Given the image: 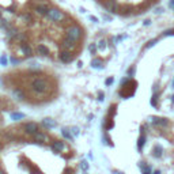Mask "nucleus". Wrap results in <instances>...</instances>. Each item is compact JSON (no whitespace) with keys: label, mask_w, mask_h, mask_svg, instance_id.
<instances>
[{"label":"nucleus","mask_w":174,"mask_h":174,"mask_svg":"<svg viewBox=\"0 0 174 174\" xmlns=\"http://www.w3.org/2000/svg\"><path fill=\"white\" fill-rule=\"evenodd\" d=\"M105 7L109 12H117L118 11V4L116 0H108V2L105 3Z\"/></svg>","instance_id":"nucleus-7"},{"label":"nucleus","mask_w":174,"mask_h":174,"mask_svg":"<svg viewBox=\"0 0 174 174\" xmlns=\"http://www.w3.org/2000/svg\"><path fill=\"white\" fill-rule=\"evenodd\" d=\"M0 22H2V23H0V26H2V27H7V26H8V23H7V21H5V19H2Z\"/></svg>","instance_id":"nucleus-29"},{"label":"nucleus","mask_w":174,"mask_h":174,"mask_svg":"<svg viewBox=\"0 0 174 174\" xmlns=\"http://www.w3.org/2000/svg\"><path fill=\"white\" fill-rule=\"evenodd\" d=\"M14 95L16 97V99H23V98H25V94H23V91L21 89L14 90Z\"/></svg>","instance_id":"nucleus-16"},{"label":"nucleus","mask_w":174,"mask_h":174,"mask_svg":"<svg viewBox=\"0 0 174 174\" xmlns=\"http://www.w3.org/2000/svg\"><path fill=\"white\" fill-rule=\"evenodd\" d=\"M106 86H110V85H112V83H113V78H109V79H106Z\"/></svg>","instance_id":"nucleus-30"},{"label":"nucleus","mask_w":174,"mask_h":174,"mask_svg":"<svg viewBox=\"0 0 174 174\" xmlns=\"http://www.w3.org/2000/svg\"><path fill=\"white\" fill-rule=\"evenodd\" d=\"M42 125L46 127V128H54V127H56V123H54V120H52V118H44Z\"/></svg>","instance_id":"nucleus-14"},{"label":"nucleus","mask_w":174,"mask_h":174,"mask_svg":"<svg viewBox=\"0 0 174 174\" xmlns=\"http://www.w3.org/2000/svg\"><path fill=\"white\" fill-rule=\"evenodd\" d=\"M33 139H34L36 143H42V141L46 139V136H45V133L44 132H37L36 135H33Z\"/></svg>","instance_id":"nucleus-13"},{"label":"nucleus","mask_w":174,"mask_h":174,"mask_svg":"<svg viewBox=\"0 0 174 174\" xmlns=\"http://www.w3.org/2000/svg\"><path fill=\"white\" fill-rule=\"evenodd\" d=\"M31 68H34V69H38L40 67H38V64H37V63H34V64H31Z\"/></svg>","instance_id":"nucleus-33"},{"label":"nucleus","mask_w":174,"mask_h":174,"mask_svg":"<svg viewBox=\"0 0 174 174\" xmlns=\"http://www.w3.org/2000/svg\"><path fill=\"white\" fill-rule=\"evenodd\" d=\"M31 89L37 94H45L50 87H49V83L46 82V79H44V78H36L33 80V83H31Z\"/></svg>","instance_id":"nucleus-1"},{"label":"nucleus","mask_w":174,"mask_h":174,"mask_svg":"<svg viewBox=\"0 0 174 174\" xmlns=\"http://www.w3.org/2000/svg\"><path fill=\"white\" fill-rule=\"evenodd\" d=\"M19 48H21L22 54H25L26 57H30L31 54H33V49L30 48V45H29L27 42H26V44H21V45H19Z\"/></svg>","instance_id":"nucleus-9"},{"label":"nucleus","mask_w":174,"mask_h":174,"mask_svg":"<svg viewBox=\"0 0 174 174\" xmlns=\"http://www.w3.org/2000/svg\"><path fill=\"white\" fill-rule=\"evenodd\" d=\"M46 16H48L52 22H60V21H63V19H65V15L60 10H57V8H50Z\"/></svg>","instance_id":"nucleus-3"},{"label":"nucleus","mask_w":174,"mask_h":174,"mask_svg":"<svg viewBox=\"0 0 174 174\" xmlns=\"http://www.w3.org/2000/svg\"><path fill=\"white\" fill-rule=\"evenodd\" d=\"M59 59H60V61L61 63H71L72 59H74V56H72V53L69 50L63 49V50L59 53Z\"/></svg>","instance_id":"nucleus-4"},{"label":"nucleus","mask_w":174,"mask_h":174,"mask_svg":"<svg viewBox=\"0 0 174 174\" xmlns=\"http://www.w3.org/2000/svg\"><path fill=\"white\" fill-rule=\"evenodd\" d=\"M23 117H25L23 113H11V118L12 120H22Z\"/></svg>","instance_id":"nucleus-18"},{"label":"nucleus","mask_w":174,"mask_h":174,"mask_svg":"<svg viewBox=\"0 0 174 174\" xmlns=\"http://www.w3.org/2000/svg\"><path fill=\"white\" fill-rule=\"evenodd\" d=\"M169 7L172 8V10H174V0H170L169 2Z\"/></svg>","instance_id":"nucleus-31"},{"label":"nucleus","mask_w":174,"mask_h":174,"mask_svg":"<svg viewBox=\"0 0 174 174\" xmlns=\"http://www.w3.org/2000/svg\"><path fill=\"white\" fill-rule=\"evenodd\" d=\"M34 10H36V12L40 14V15H48L50 8H49V5L46 4V3H40V4L34 5Z\"/></svg>","instance_id":"nucleus-5"},{"label":"nucleus","mask_w":174,"mask_h":174,"mask_svg":"<svg viewBox=\"0 0 174 174\" xmlns=\"http://www.w3.org/2000/svg\"><path fill=\"white\" fill-rule=\"evenodd\" d=\"M37 53L41 54V56H49V54H50V52H49L48 46H45V45H42V44H40V45L37 46Z\"/></svg>","instance_id":"nucleus-11"},{"label":"nucleus","mask_w":174,"mask_h":174,"mask_svg":"<svg viewBox=\"0 0 174 174\" xmlns=\"http://www.w3.org/2000/svg\"><path fill=\"white\" fill-rule=\"evenodd\" d=\"M25 132L29 133V135H36L38 130V125L36 123H26L25 124Z\"/></svg>","instance_id":"nucleus-6"},{"label":"nucleus","mask_w":174,"mask_h":174,"mask_svg":"<svg viewBox=\"0 0 174 174\" xmlns=\"http://www.w3.org/2000/svg\"><path fill=\"white\" fill-rule=\"evenodd\" d=\"M91 65H92V68H102V63H101V60H98V59L92 60Z\"/></svg>","instance_id":"nucleus-17"},{"label":"nucleus","mask_w":174,"mask_h":174,"mask_svg":"<svg viewBox=\"0 0 174 174\" xmlns=\"http://www.w3.org/2000/svg\"><path fill=\"white\" fill-rule=\"evenodd\" d=\"M173 86H174V80H173Z\"/></svg>","instance_id":"nucleus-39"},{"label":"nucleus","mask_w":174,"mask_h":174,"mask_svg":"<svg viewBox=\"0 0 174 174\" xmlns=\"http://www.w3.org/2000/svg\"><path fill=\"white\" fill-rule=\"evenodd\" d=\"M89 50L91 52V53H95V50H97V46H95L94 44H91V45L89 46Z\"/></svg>","instance_id":"nucleus-26"},{"label":"nucleus","mask_w":174,"mask_h":174,"mask_svg":"<svg viewBox=\"0 0 174 174\" xmlns=\"http://www.w3.org/2000/svg\"><path fill=\"white\" fill-rule=\"evenodd\" d=\"M80 167H82V170L87 172V170H89V163H87L86 161H82V162H80Z\"/></svg>","instance_id":"nucleus-22"},{"label":"nucleus","mask_w":174,"mask_h":174,"mask_svg":"<svg viewBox=\"0 0 174 174\" xmlns=\"http://www.w3.org/2000/svg\"><path fill=\"white\" fill-rule=\"evenodd\" d=\"M71 130H72V135H74V136H78V135H79V129H78L76 127H74V128H72Z\"/></svg>","instance_id":"nucleus-27"},{"label":"nucleus","mask_w":174,"mask_h":174,"mask_svg":"<svg viewBox=\"0 0 174 174\" xmlns=\"http://www.w3.org/2000/svg\"><path fill=\"white\" fill-rule=\"evenodd\" d=\"M21 19H22L23 22H26V23H30V22H33V21H34L33 15H31L30 12H23L22 15H21Z\"/></svg>","instance_id":"nucleus-15"},{"label":"nucleus","mask_w":174,"mask_h":174,"mask_svg":"<svg viewBox=\"0 0 174 174\" xmlns=\"http://www.w3.org/2000/svg\"><path fill=\"white\" fill-rule=\"evenodd\" d=\"M90 19H91V21H94V22H98V19L94 18V16H90Z\"/></svg>","instance_id":"nucleus-35"},{"label":"nucleus","mask_w":174,"mask_h":174,"mask_svg":"<svg viewBox=\"0 0 174 174\" xmlns=\"http://www.w3.org/2000/svg\"><path fill=\"white\" fill-rule=\"evenodd\" d=\"M152 123L155 125H159V127H166L169 124V121L166 118H158V117H152Z\"/></svg>","instance_id":"nucleus-12"},{"label":"nucleus","mask_w":174,"mask_h":174,"mask_svg":"<svg viewBox=\"0 0 174 174\" xmlns=\"http://www.w3.org/2000/svg\"><path fill=\"white\" fill-rule=\"evenodd\" d=\"M52 150H53L54 152H61L65 150V144L60 140H56L53 144H52Z\"/></svg>","instance_id":"nucleus-10"},{"label":"nucleus","mask_w":174,"mask_h":174,"mask_svg":"<svg viewBox=\"0 0 174 174\" xmlns=\"http://www.w3.org/2000/svg\"><path fill=\"white\" fill-rule=\"evenodd\" d=\"M0 64H2V65H5V64H7V59H5L4 56L0 57Z\"/></svg>","instance_id":"nucleus-28"},{"label":"nucleus","mask_w":174,"mask_h":174,"mask_svg":"<svg viewBox=\"0 0 174 174\" xmlns=\"http://www.w3.org/2000/svg\"><path fill=\"white\" fill-rule=\"evenodd\" d=\"M65 33H67L65 38L72 40V41H75V42L79 41V40L82 38V36H83V30L78 25H74V26H71V27H68Z\"/></svg>","instance_id":"nucleus-2"},{"label":"nucleus","mask_w":174,"mask_h":174,"mask_svg":"<svg viewBox=\"0 0 174 174\" xmlns=\"http://www.w3.org/2000/svg\"><path fill=\"white\" fill-rule=\"evenodd\" d=\"M163 36H174V29H170V30H166L163 33Z\"/></svg>","instance_id":"nucleus-25"},{"label":"nucleus","mask_w":174,"mask_h":174,"mask_svg":"<svg viewBox=\"0 0 174 174\" xmlns=\"http://www.w3.org/2000/svg\"><path fill=\"white\" fill-rule=\"evenodd\" d=\"M63 136H64L65 139H68V140H71L72 139V135H71V132H69V129H63Z\"/></svg>","instance_id":"nucleus-20"},{"label":"nucleus","mask_w":174,"mask_h":174,"mask_svg":"<svg viewBox=\"0 0 174 174\" xmlns=\"http://www.w3.org/2000/svg\"><path fill=\"white\" fill-rule=\"evenodd\" d=\"M151 173V169H150V167H146V169H144V174H150Z\"/></svg>","instance_id":"nucleus-32"},{"label":"nucleus","mask_w":174,"mask_h":174,"mask_svg":"<svg viewBox=\"0 0 174 174\" xmlns=\"http://www.w3.org/2000/svg\"><path fill=\"white\" fill-rule=\"evenodd\" d=\"M144 141H146V137H144V136H140V137H139V141H137V147H139V150L143 148Z\"/></svg>","instance_id":"nucleus-19"},{"label":"nucleus","mask_w":174,"mask_h":174,"mask_svg":"<svg viewBox=\"0 0 174 174\" xmlns=\"http://www.w3.org/2000/svg\"><path fill=\"white\" fill-rule=\"evenodd\" d=\"M99 101H103V94L102 92H99Z\"/></svg>","instance_id":"nucleus-34"},{"label":"nucleus","mask_w":174,"mask_h":174,"mask_svg":"<svg viewBox=\"0 0 174 174\" xmlns=\"http://www.w3.org/2000/svg\"><path fill=\"white\" fill-rule=\"evenodd\" d=\"M0 174H5V173H4V172H2V170H0Z\"/></svg>","instance_id":"nucleus-37"},{"label":"nucleus","mask_w":174,"mask_h":174,"mask_svg":"<svg viewBox=\"0 0 174 174\" xmlns=\"http://www.w3.org/2000/svg\"><path fill=\"white\" fill-rule=\"evenodd\" d=\"M98 48H99V49H105L106 48V42L103 41V40H102V41H99V42H98Z\"/></svg>","instance_id":"nucleus-24"},{"label":"nucleus","mask_w":174,"mask_h":174,"mask_svg":"<svg viewBox=\"0 0 174 174\" xmlns=\"http://www.w3.org/2000/svg\"><path fill=\"white\" fill-rule=\"evenodd\" d=\"M154 174H161V172H159V170H155V172H154Z\"/></svg>","instance_id":"nucleus-36"},{"label":"nucleus","mask_w":174,"mask_h":174,"mask_svg":"<svg viewBox=\"0 0 174 174\" xmlns=\"http://www.w3.org/2000/svg\"><path fill=\"white\" fill-rule=\"evenodd\" d=\"M63 49H65V50H74L75 48H76V42L75 41H72V40H68V38H65L64 41H63Z\"/></svg>","instance_id":"nucleus-8"},{"label":"nucleus","mask_w":174,"mask_h":174,"mask_svg":"<svg viewBox=\"0 0 174 174\" xmlns=\"http://www.w3.org/2000/svg\"><path fill=\"white\" fill-rule=\"evenodd\" d=\"M156 42H158V40H151V41H150V42L146 45V49H147V48H151V46H154Z\"/></svg>","instance_id":"nucleus-23"},{"label":"nucleus","mask_w":174,"mask_h":174,"mask_svg":"<svg viewBox=\"0 0 174 174\" xmlns=\"http://www.w3.org/2000/svg\"><path fill=\"white\" fill-rule=\"evenodd\" d=\"M0 18H2V10H0Z\"/></svg>","instance_id":"nucleus-38"},{"label":"nucleus","mask_w":174,"mask_h":174,"mask_svg":"<svg viewBox=\"0 0 174 174\" xmlns=\"http://www.w3.org/2000/svg\"><path fill=\"white\" fill-rule=\"evenodd\" d=\"M162 147L161 146H156L155 147V152H154V155H155V156H161L162 155Z\"/></svg>","instance_id":"nucleus-21"}]
</instances>
